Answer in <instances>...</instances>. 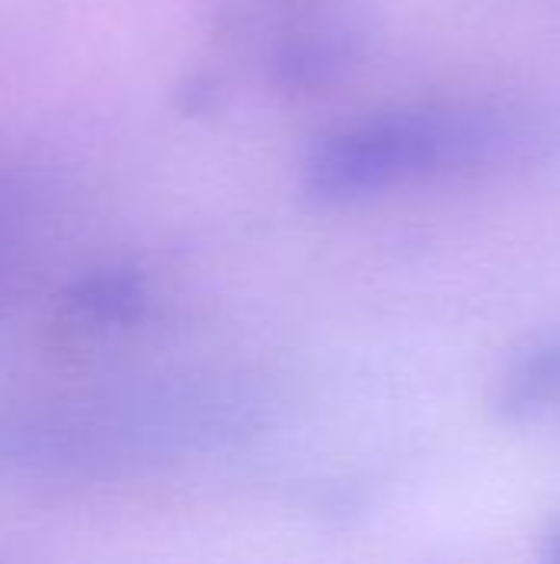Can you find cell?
<instances>
[{"label": "cell", "instance_id": "cell-4", "mask_svg": "<svg viewBox=\"0 0 560 564\" xmlns=\"http://www.w3.org/2000/svg\"><path fill=\"white\" fill-rule=\"evenodd\" d=\"M545 558L548 562H560V525L554 532L545 535Z\"/></svg>", "mask_w": 560, "mask_h": 564}, {"label": "cell", "instance_id": "cell-2", "mask_svg": "<svg viewBox=\"0 0 560 564\" xmlns=\"http://www.w3.org/2000/svg\"><path fill=\"white\" fill-rule=\"evenodd\" d=\"M224 406L198 397L89 400L0 416V482L66 486L175 456L221 433Z\"/></svg>", "mask_w": 560, "mask_h": 564}, {"label": "cell", "instance_id": "cell-3", "mask_svg": "<svg viewBox=\"0 0 560 564\" xmlns=\"http://www.w3.org/2000/svg\"><path fill=\"white\" fill-rule=\"evenodd\" d=\"M149 307L145 278L125 268L92 271L79 278L59 301V314L73 330H119L135 324Z\"/></svg>", "mask_w": 560, "mask_h": 564}, {"label": "cell", "instance_id": "cell-1", "mask_svg": "<svg viewBox=\"0 0 560 564\" xmlns=\"http://www.w3.org/2000/svg\"><path fill=\"white\" fill-rule=\"evenodd\" d=\"M545 129L495 102H422L337 126L310 149L304 188L320 205H360L393 192L515 165Z\"/></svg>", "mask_w": 560, "mask_h": 564}]
</instances>
